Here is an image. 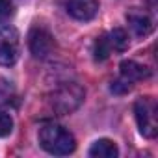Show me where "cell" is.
<instances>
[{
    "label": "cell",
    "mask_w": 158,
    "mask_h": 158,
    "mask_svg": "<svg viewBox=\"0 0 158 158\" xmlns=\"http://www.w3.org/2000/svg\"><path fill=\"white\" fill-rule=\"evenodd\" d=\"M39 145L48 152V154H56V156H65L71 154L76 147L74 136L61 125L56 123H45L39 128Z\"/></svg>",
    "instance_id": "obj_1"
},
{
    "label": "cell",
    "mask_w": 158,
    "mask_h": 158,
    "mask_svg": "<svg viewBox=\"0 0 158 158\" xmlns=\"http://www.w3.org/2000/svg\"><path fill=\"white\" fill-rule=\"evenodd\" d=\"M82 101H84V89L76 82H61L48 95L50 108L54 112H58V114L74 112L78 106H80Z\"/></svg>",
    "instance_id": "obj_2"
},
{
    "label": "cell",
    "mask_w": 158,
    "mask_h": 158,
    "mask_svg": "<svg viewBox=\"0 0 158 158\" xmlns=\"http://www.w3.org/2000/svg\"><path fill=\"white\" fill-rule=\"evenodd\" d=\"M134 114L138 121V128L145 138H154L158 132V119H156V102L149 97H141L134 104Z\"/></svg>",
    "instance_id": "obj_3"
},
{
    "label": "cell",
    "mask_w": 158,
    "mask_h": 158,
    "mask_svg": "<svg viewBox=\"0 0 158 158\" xmlns=\"http://www.w3.org/2000/svg\"><path fill=\"white\" fill-rule=\"evenodd\" d=\"M28 47L30 52L34 54V58L45 60L52 54L54 48V39L50 35V32L43 26H34L28 34Z\"/></svg>",
    "instance_id": "obj_4"
},
{
    "label": "cell",
    "mask_w": 158,
    "mask_h": 158,
    "mask_svg": "<svg viewBox=\"0 0 158 158\" xmlns=\"http://www.w3.org/2000/svg\"><path fill=\"white\" fill-rule=\"evenodd\" d=\"M19 58V34L13 26L0 30V65H13Z\"/></svg>",
    "instance_id": "obj_5"
},
{
    "label": "cell",
    "mask_w": 158,
    "mask_h": 158,
    "mask_svg": "<svg viewBox=\"0 0 158 158\" xmlns=\"http://www.w3.org/2000/svg\"><path fill=\"white\" fill-rule=\"evenodd\" d=\"M67 13L76 21L88 23L99 13V0H67Z\"/></svg>",
    "instance_id": "obj_6"
},
{
    "label": "cell",
    "mask_w": 158,
    "mask_h": 158,
    "mask_svg": "<svg viewBox=\"0 0 158 158\" xmlns=\"http://www.w3.org/2000/svg\"><path fill=\"white\" fill-rule=\"evenodd\" d=\"M127 21H128V24H130V28L134 30L136 35H149L154 28L152 19L145 11H139V10H132L127 15Z\"/></svg>",
    "instance_id": "obj_7"
},
{
    "label": "cell",
    "mask_w": 158,
    "mask_h": 158,
    "mask_svg": "<svg viewBox=\"0 0 158 158\" xmlns=\"http://www.w3.org/2000/svg\"><path fill=\"white\" fill-rule=\"evenodd\" d=\"M149 76H151V71L145 65L138 63V61L127 60V61L121 63V78H123V80H127V82H130V84L132 82L145 80V78H149Z\"/></svg>",
    "instance_id": "obj_8"
},
{
    "label": "cell",
    "mask_w": 158,
    "mask_h": 158,
    "mask_svg": "<svg viewBox=\"0 0 158 158\" xmlns=\"http://www.w3.org/2000/svg\"><path fill=\"white\" fill-rule=\"evenodd\" d=\"M117 154H119L117 145L112 139H106V138L97 139L89 149V156H93V158H115Z\"/></svg>",
    "instance_id": "obj_9"
},
{
    "label": "cell",
    "mask_w": 158,
    "mask_h": 158,
    "mask_svg": "<svg viewBox=\"0 0 158 158\" xmlns=\"http://www.w3.org/2000/svg\"><path fill=\"white\" fill-rule=\"evenodd\" d=\"M112 52H114V48H112V43L108 39V34L95 39V43H93V58L97 61H104Z\"/></svg>",
    "instance_id": "obj_10"
},
{
    "label": "cell",
    "mask_w": 158,
    "mask_h": 158,
    "mask_svg": "<svg viewBox=\"0 0 158 158\" xmlns=\"http://www.w3.org/2000/svg\"><path fill=\"white\" fill-rule=\"evenodd\" d=\"M108 39H110L112 48H114L115 52H123V50L128 47V35H127V32H125L123 28L112 30V32L108 34Z\"/></svg>",
    "instance_id": "obj_11"
},
{
    "label": "cell",
    "mask_w": 158,
    "mask_h": 158,
    "mask_svg": "<svg viewBox=\"0 0 158 158\" xmlns=\"http://www.w3.org/2000/svg\"><path fill=\"white\" fill-rule=\"evenodd\" d=\"M13 93H15L13 84L8 80V78H2V76H0V104H2V102H8V101L13 97Z\"/></svg>",
    "instance_id": "obj_12"
},
{
    "label": "cell",
    "mask_w": 158,
    "mask_h": 158,
    "mask_svg": "<svg viewBox=\"0 0 158 158\" xmlns=\"http://www.w3.org/2000/svg\"><path fill=\"white\" fill-rule=\"evenodd\" d=\"M13 2L11 0H0V23H6L13 17Z\"/></svg>",
    "instance_id": "obj_13"
},
{
    "label": "cell",
    "mask_w": 158,
    "mask_h": 158,
    "mask_svg": "<svg viewBox=\"0 0 158 158\" xmlns=\"http://www.w3.org/2000/svg\"><path fill=\"white\" fill-rule=\"evenodd\" d=\"M13 130V119L4 114V112H0V138H6L8 134H11Z\"/></svg>",
    "instance_id": "obj_14"
},
{
    "label": "cell",
    "mask_w": 158,
    "mask_h": 158,
    "mask_svg": "<svg viewBox=\"0 0 158 158\" xmlns=\"http://www.w3.org/2000/svg\"><path fill=\"white\" fill-rule=\"evenodd\" d=\"M132 86H130V82H127V80H117V82H114L112 84V91H115V93H125V91H128Z\"/></svg>",
    "instance_id": "obj_15"
}]
</instances>
